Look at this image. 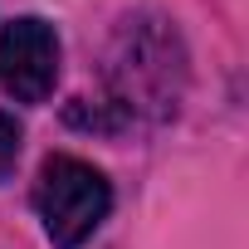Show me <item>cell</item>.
<instances>
[{
  "mask_svg": "<svg viewBox=\"0 0 249 249\" xmlns=\"http://www.w3.org/2000/svg\"><path fill=\"white\" fill-rule=\"evenodd\" d=\"M35 210L54 249H78L112 210V186L98 166L78 157H49L35 181Z\"/></svg>",
  "mask_w": 249,
  "mask_h": 249,
  "instance_id": "1",
  "label": "cell"
},
{
  "mask_svg": "<svg viewBox=\"0 0 249 249\" xmlns=\"http://www.w3.org/2000/svg\"><path fill=\"white\" fill-rule=\"evenodd\" d=\"M181 49L176 35L152 30V25H127L122 35V54H112V103L122 112L157 107L171 112L181 98Z\"/></svg>",
  "mask_w": 249,
  "mask_h": 249,
  "instance_id": "2",
  "label": "cell"
},
{
  "mask_svg": "<svg viewBox=\"0 0 249 249\" xmlns=\"http://www.w3.org/2000/svg\"><path fill=\"white\" fill-rule=\"evenodd\" d=\"M59 83V35L54 25L25 15L0 30V88L20 103H44Z\"/></svg>",
  "mask_w": 249,
  "mask_h": 249,
  "instance_id": "3",
  "label": "cell"
},
{
  "mask_svg": "<svg viewBox=\"0 0 249 249\" xmlns=\"http://www.w3.org/2000/svg\"><path fill=\"white\" fill-rule=\"evenodd\" d=\"M15 157H20V122L10 112H0V176L15 166Z\"/></svg>",
  "mask_w": 249,
  "mask_h": 249,
  "instance_id": "4",
  "label": "cell"
}]
</instances>
